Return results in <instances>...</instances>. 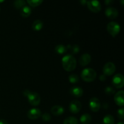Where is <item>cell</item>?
I'll return each mask as SVG.
<instances>
[{
  "label": "cell",
  "instance_id": "21",
  "mask_svg": "<svg viewBox=\"0 0 124 124\" xmlns=\"http://www.w3.org/2000/svg\"><path fill=\"white\" fill-rule=\"evenodd\" d=\"M63 124H78V121L76 117L70 116L64 120Z\"/></svg>",
  "mask_w": 124,
  "mask_h": 124
},
{
  "label": "cell",
  "instance_id": "2",
  "mask_svg": "<svg viewBox=\"0 0 124 124\" xmlns=\"http://www.w3.org/2000/svg\"><path fill=\"white\" fill-rule=\"evenodd\" d=\"M81 78L85 82H92L96 78V72L92 68H86L81 72Z\"/></svg>",
  "mask_w": 124,
  "mask_h": 124
},
{
  "label": "cell",
  "instance_id": "1",
  "mask_svg": "<svg viewBox=\"0 0 124 124\" xmlns=\"http://www.w3.org/2000/svg\"><path fill=\"white\" fill-rule=\"evenodd\" d=\"M62 64L64 70L67 71H71L76 67V60L73 56L67 54L62 59Z\"/></svg>",
  "mask_w": 124,
  "mask_h": 124
},
{
  "label": "cell",
  "instance_id": "28",
  "mask_svg": "<svg viewBox=\"0 0 124 124\" xmlns=\"http://www.w3.org/2000/svg\"><path fill=\"white\" fill-rule=\"evenodd\" d=\"M42 118L44 122H48V121H50L51 116L50 115V114L47 113H45L42 115Z\"/></svg>",
  "mask_w": 124,
  "mask_h": 124
},
{
  "label": "cell",
  "instance_id": "27",
  "mask_svg": "<svg viewBox=\"0 0 124 124\" xmlns=\"http://www.w3.org/2000/svg\"><path fill=\"white\" fill-rule=\"evenodd\" d=\"M117 116H118L119 119L121 120H123L124 119V109L123 108L117 110Z\"/></svg>",
  "mask_w": 124,
  "mask_h": 124
},
{
  "label": "cell",
  "instance_id": "32",
  "mask_svg": "<svg viewBox=\"0 0 124 124\" xmlns=\"http://www.w3.org/2000/svg\"><path fill=\"white\" fill-rule=\"evenodd\" d=\"M0 124H8V122L4 119H0Z\"/></svg>",
  "mask_w": 124,
  "mask_h": 124
},
{
  "label": "cell",
  "instance_id": "25",
  "mask_svg": "<svg viewBox=\"0 0 124 124\" xmlns=\"http://www.w3.org/2000/svg\"><path fill=\"white\" fill-rule=\"evenodd\" d=\"M105 93L107 94H113L115 93V90L114 89L113 87H110V86H107L106 88H105Z\"/></svg>",
  "mask_w": 124,
  "mask_h": 124
},
{
  "label": "cell",
  "instance_id": "31",
  "mask_svg": "<svg viewBox=\"0 0 124 124\" xmlns=\"http://www.w3.org/2000/svg\"><path fill=\"white\" fill-rule=\"evenodd\" d=\"M113 0H106L105 1V3L107 5H109V4H111V3H113Z\"/></svg>",
  "mask_w": 124,
  "mask_h": 124
},
{
  "label": "cell",
  "instance_id": "3",
  "mask_svg": "<svg viewBox=\"0 0 124 124\" xmlns=\"http://www.w3.org/2000/svg\"><path fill=\"white\" fill-rule=\"evenodd\" d=\"M107 31H108L109 33L113 37H115L116 35H118L121 30V27L120 25L117 23L115 21L110 22L107 24Z\"/></svg>",
  "mask_w": 124,
  "mask_h": 124
},
{
  "label": "cell",
  "instance_id": "7",
  "mask_svg": "<svg viewBox=\"0 0 124 124\" xmlns=\"http://www.w3.org/2000/svg\"><path fill=\"white\" fill-rule=\"evenodd\" d=\"M116 71V65L111 62H108L104 65L103 68V73L104 75L110 76L112 75Z\"/></svg>",
  "mask_w": 124,
  "mask_h": 124
},
{
  "label": "cell",
  "instance_id": "23",
  "mask_svg": "<svg viewBox=\"0 0 124 124\" xmlns=\"http://www.w3.org/2000/svg\"><path fill=\"white\" fill-rule=\"evenodd\" d=\"M69 79L70 83L76 84L79 82V76L77 75H76V74H71V75L69 76Z\"/></svg>",
  "mask_w": 124,
  "mask_h": 124
},
{
  "label": "cell",
  "instance_id": "13",
  "mask_svg": "<svg viewBox=\"0 0 124 124\" xmlns=\"http://www.w3.org/2000/svg\"><path fill=\"white\" fill-rule=\"evenodd\" d=\"M92 61V56L90 54L86 53H84L79 58V62L80 65H82V66H85V65H87Z\"/></svg>",
  "mask_w": 124,
  "mask_h": 124
},
{
  "label": "cell",
  "instance_id": "36",
  "mask_svg": "<svg viewBox=\"0 0 124 124\" xmlns=\"http://www.w3.org/2000/svg\"><path fill=\"white\" fill-rule=\"evenodd\" d=\"M4 1H0V2H3Z\"/></svg>",
  "mask_w": 124,
  "mask_h": 124
},
{
  "label": "cell",
  "instance_id": "30",
  "mask_svg": "<svg viewBox=\"0 0 124 124\" xmlns=\"http://www.w3.org/2000/svg\"><path fill=\"white\" fill-rule=\"evenodd\" d=\"M30 91L29 90H24V92H23V94H24V95L25 96H27L28 94L30 93Z\"/></svg>",
  "mask_w": 124,
  "mask_h": 124
},
{
  "label": "cell",
  "instance_id": "26",
  "mask_svg": "<svg viewBox=\"0 0 124 124\" xmlns=\"http://www.w3.org/2000/svg\"><path fill=\"white\" fill-rule=\"evenodd\" d=\"M70 52L72 54H77L79 51V47L78 45H74V46L70 47Z\"/></svg>",
  "mask_w": 124,
  "mask_h": 124
},
{
  "label": "cell",
  "instance_id": "9",
  "mask_svg": "<svg viewBox=\"0 0 124 124\" xmlns=\"http://www.w3.org/2000/svg\"><path fill=\"white\" fill-rule=\"evenodd\" d=\"M81 107H82L81 103L79 101L73 100L70 102L69 109L72 113L76 114L79 112L81 109Z\"/></svg>",
  "mask_w": 124,
  "mask_h": 124
},
{
  "label": "cell",
  "instance_id": "29",
  "mask_svg": "<svg viewBox=\"0 0 124 124\" xmlns=\"http://www.w3.org/2000/svg\"><path fill=\"white\" fill-rule=\"evenodd\" d=\"M99 80H101V81H104L106 80V76L104 75H101L99 76Z\"/></svg>",
  "mask_w": 124,
  "mask_h": 124
},
{
  "label": "cell",
  "instance_id": "17",
  "mask_svg": "<svg viewBox=\"0 0 124 124\" xmlns=\"http://www.w3.org/2000/svg\"><path fill=\"white\" fill-rule=\"evenodd\" d=\"M31 13V10L30 8V7L27 6H25L23 7L22 8H21L20 10V13L21 15L24 18H27V17H29Z\"/></svg>",
  "mask_w": 124,
  "mask_h": 124
},
{
  "label": "cell",
  "instance_id": "5",
  "mask_svg": "<svg viewBox=\"0 0 124 124\" xmlns=\"http://www.w3.org/2000/svg\"><path fill=\"white\" fill-rule=\"evenodd\" d=\"M112 84L116 88H121L124 85V78L122 74H116L112 79Z\"/></svg>",
  "mask_w": 124,
  "mask_h": 124
},
{
  "label": "cell",
  "instance_id": "20",
  "mask_svg": "<svg viewBox=\"0 0 124 124\" xmlns=\"http://www.w3.org/2000/svg\"><path fill=\"white\" fill-rule=\"evenodd\" d=\"M67 47L65 46H64V45H62V44H59V45H57L55 47V52H56L58 54H64V53L67 52Z\"/></svg>",
  "mask_w": 124,
  "mask_h": 124
},
{
  "label": "cell",
  "instance_id": "6",
  "mask_svg": "<svg viewBox=\"0 0 124 124\" xmlns=\"http://www.w3.org/2000/svg\"><path fill=\"white\" fill-rule=\"evenodd\" d=\"M88 9L94 13H98L101 10V5L97 0H90L87 2Z\"/></svg>",
  "mask_w": 124,
  "mask_h": 124
},
{
  "label": "cell",
  "instance_id": "16",
  "mask_svg": "<svg viewBox=\"0 0 124 124\" xmlns=\"http://www.w3.org/2000/svg\"><path fill=\"white\" fill-rule=\"evenodd\" d=\"M31 27L35 31H39L43 27V22L40 19H36L33 23Z\"/></svg>",
  "mask_w": 124,
  "mask_h": 124
},
{
  "label": "cell",
  "instance_id": "24",
  "mask_svg": "<svg viewBox=\"0 0 124 124\" xmlns=\"http://www.w3.org/2000/svg\"><path fill=\"white\" fill-rule=\"evenodd\" d=\"M27 2L30 6H32V7H36L42 3L43 1L42 0H28Z\"/></svg>",
  "mask_w": 124,
  "mask_h": 124
},
{
  "label": "cell",
  "instance_id": "22",
  "mask_svg": "<svg viewBox=\"0 0 124 124\" xmlns=\"http://www.w3.org/2000/svg\"><path fill=\"white\" fill-rule=\"evenodd\" d=\"M25 5V1L24 0H16L13 3V6L17 9L22 8Z\"/></svg>",
  "mask_w": 124,
  "mask_h": 124
},
{
  "label": "cell",
  "instance_id": "11",
  "mask_svg": "<svg viewBox=\"0 0 124 124\" xmlns=\"http://www.w3.org/2000/svg\"><path fill=\"white\" fill-rule=\"evenodd\" d=\"M124 92L123 90H121L117 92L115 94V97H114V101L115 103L117 105L120 107L124 106Z\"/></svg>",
  "mask_w": 124,
  "mask_h": 124
},
{
  "label": "cell",
  "instance_id": "18",
  "mask_svg": "<svg viewBox=\"0 0 124 124\" xmlns=\"http://www.w3.org/2000/svg\"><path fill=\"white\" fill-rule=\"evenodd\" d=\"M92 121V116L89 114H84L80 117V122L82 124H89Z\"/></svg>",
  "mask_w": 124,
  "mask_h": 124
},
{
  "label": "cell",
  "instance_id": "10",
  "mask_svg": "<svg viewBox=\"0 0 124 124\" xmlns=\"http://www.w3.org/2000/svg\"><path fill=\"white\" fill-rule=\"evenodd\" d=\"M41 112L40 111L39 109L36 108H33L29 110L27 112V116L28 118L31 120H35L38 119L39 117L41 116Z\"/></svg>",
  "mask_w": 124,
  "mask_h": 124
},
{
  "label": "cell",
  "instance_id": "35",
  "mask_svg": "<svg viewBox=\"0 0 124 124\" xmlns=\"http://www.w3.org/2000/svg\"><path fill=\"white\" fill-rule=\"evenodd\" d=\"M117 124H124L123 122H118Z\"/></svg>",
  "mask_w": 124,
  "mask_h": 124
},
{
  "label": "cell",
  "instance_id": "4",
  "mask_svg": "<svg viewBox=\"0 0 124 124\" xmlns=\"http://www.w3.org/2000/svg\"><path fill=\"white\" fill-rule=\"evenodd\" d=\"M27 98L29 102L33 106H37L41 102V97L36 92H30Z\"/></svg>",
  "mask_w": 124,
  "mask_h": 124
},
{
  "label": "cell",
  "instance_id": "34",
  "mask_svg": "<svg viewBox=\"0 0 124 124\" xmlns=\"http://www.w3.org/2000/svg\"><path fill=\"white\" fill-rule=\"evenodd\" d=\"M121 2H122V5L123 6V5H124V0H122V1H121Z\"/></svg>",
  "mask_w": 124,
  "mask_h": 124
},
{
  "label": "cell",
  "instance_id": "14",
  "mask_svg": "<svg viewBox=\"0 0 124 124\" xmlns=\"http://www.w3.org/2000/svg\"><path fill=\"white\" fill-rule=\"evenodd\" d=\"M70 92L71 95L76 98H80L83 94V90L79 87H73L70 88Z\"/></svg>",
  "mask_w": 124,
  "mask_h": 124
},
{
  "label": "cell",
  "instance_id": "8",
  "mask_svg": "<svg viewBox=\"0 0 124 124\" xmlns=\"http://www.w3.org/2000/svg\"><path fill=\"white\" fill-rule=\"evenodd\" d=\"M89 107L90 110L93 112H97L101 108L100 101L97 98L93 97L90 99Z\"/></svg>",
  "mask_w": 124,
  "mask_h": 124
},
{
  "label": "cell",
  "instance_id": "15",
  "mask_svg": "<svg viewBox=\"0 0 124 124\" xmlns=\"http://www.w3.org/2000/svg\"><path fill=\"white\" fill-rule=\"evenodd\" d=\"M51 112L54 116H60L64 112V108L61 105H54L51 108Z\"/></svg>",
  "mask_w": 124,
  "mask_h": 124
},
{
  "label": "cell",
  "instance_id": "33",
  "mask_svg": "<svg viewBox=\"0 0 124 124\" xmlns=\"http://www.w3.org/2000/svg\"><path fill=\"white\" fill-rule=\"evenodd\" d=\"M87 1H85V0H84V1H80V2H81V3L82 4V5H84L85 4L87 3Z\"/></svg>",
  "mask_w": 124,
  "mask_h": 124
},
{
  "label": "cell",
  "instance_id": "12",
  "mask_svg": "<svg viewBox=\"0 0 124 124\" xmlns=\"http://www.w3.org/2000/svg\"><path fill=\"white\" fill-rule=\"evenodd\" d=\"M105 14L108 18L110 19H115L118 16V11L115 7H110L106 8L105 11Z\"/></svg>",
  "mask_w": 124,
  "mask_h": 124
},
{
  "label": "cell",
  "instance_id": "19",
  "mask_svg": "<svg viewBox=\"0 0 124 124\" xmlns=\"http://www.w3.org/2000/svg\"><path fill=\"white\" fill-rule=\"evenodd\" d=\"M115 118L111 115H107L103 119L104 124H115Z\"/></svg>",
  "mask_w": 124,
  "mask_h": 124
}]
</instances>
